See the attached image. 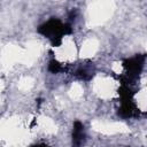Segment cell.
Here are the masks:
<instances>
[{
  "instance_id": "obj_1",
  "label": "cell",
  "mask_w": 147,
  "mask_h": 147,
  "mask_svg": "<svg viewBox=\"0 0 147 147\" xmlns=\"http://www.w3.org/2000/svg\"><path fill=\"white\" fill-rule=\"evenodd\" d=\"M115 10L113 1H94L87 8V26L94 28L107 22Z\"/></svg>"
},
{
  "instance_id": "obj_2",
  "label": "cell",
  "mask_w": 147,
  "mask_h": 147,
  "mask_svg": "<svg viewBox=\"0 0 147 147\" xmlns=\"http://www.w3.org/2000/svg\"><path fill=\"white\" fill-rule=\"evenodd\" d=\"M93 91L101 99H111L117 95V83L110 77L99 76L94 79Z\"/></svg>"
},
{
  "instance_id": "obj_3",
  "label": "cell",
  "mask_w": 147,
  "mask_h": 147,
  "mask_svg": "<svg viewBox=\"0 0 147 147\" xmlns=\"http://www.w3.org/2000/svg\"><path fill=\"white\" fill-rule=\"evenodd\" d=\"M23 52H24V49L18 47V46H16V45H7V46H5V48L2 49L1 55H0L1 67L5 70H8L17 62L22 63Z\"/></svg>"
},
{
  "instance_id": "obj_4",
  "label": "cell",
  "mask_w": 147,
  "mask_h": 147,
  "mask_svg": "<svg viewBox=\"0 0 147 147\" xmlns=\"http://www.w3.org/2000/svg\"><path fill=\"white\" fill-rule=\"evenodd\" d=\"M92 129L102 134H116V133H127L130 129L122 122H103L94 121L92 122Z\"/></svg>"
},
{
  "instance_id": "obj_5",
  "label": "cell",
  "mask_w": 147,
  "mask_h": 147,
  "mask_svg": "<svg viewBox=\"0 0 147 147\" xmlns=\"http://www.w3.org/2000/svg\"><path fill=\"white\" fill-rule=\"evenodd\" d=\"M55 56L61 62H70L76 57V47L75 42L70 37H65L62 44L54 49Z\"/></svg>"
},
{
  "instance_id": "obj_6",
  "label": "cell",
  "mask_w": 147,
  "mask_h": 147,
  "mask_svg": "<svg viewBox=\"0 0 147 147\" xmlns=\"http://www.w3.org/2000/svg\"><path fill=\"white\" fill-rule=\"evenodd\" d=\"M41 49H42V46L38 40H30L26 44V48L23 52L22 63L25 65H32L37 60V57L40 55Z\"/></svg>"
},
{
  "instance_id": "obj_7",
  "label": "cell",
  "mask_w": 147,
  "mask_h": 147,
  "mask_svg": "<svg viewBox=\"0 0 147 147\" xmlns=\"http://www.w3.org/2000/svg\"><path fill=\"white\" fill-rule=\"evenodd\" d=\"M99 49V41L94 38H90L87 40L84 41V44L82 45V48H80V52H79V55L84 59L86 57H92L95 55V53L98 52Z\"/></svg>"
},
{
  "instance_id": "obj_8",
  "label": "cell",
  "mask_w": 147,
  "mask_h": 147,
  "mask_svg": "<svg viewBox=\"0 0 147 147\" xmlns=\"http://www.w3.org/2000/svg\"><path fill=\"white\" fill-rule=\"evenodd\" d=\"M37 122H38V125H39L46 133H51V134H52V133H55L56 130H57L55 123H54L51 118H48V117L40 116V117H38Z\"/></svg>"
},
{
  "instance_id": "obj_9",
  "label": "cell",
  "mask_w": 147,
  "mask_h": 147,
  "mask_svg": "<svg viewBox=\"0 0 147 147\" xmlns=\"http://www.w3.org/2000/svg\"><path fill=\"white\" fill-rule=\"evenodd\" d=\"M83 93H84V91L79 83H74L69 90V96L72 100H79L83 96Z\"/></svg>"
},
{
  "instance_id": "obj_10",
  "label": "cell",
  "mask_w": 147,
  "mask_h": 147,
  "mask_svg": "<svg viewBox=\"0 0 147 147\" xmlns=\"http://www.w3.org/2000/svg\"><path fill=\"white\" fill-rule=\"evenodd\" d=\"M33 84H34V80L33 78L29 77V76H25V77H22L20 80H18V88L21 91H30L32 87H33Z\"/></svg>"
},
{
  "instance_id": "obj_11",
  "label": "cell",
  "mask_w": 147,
  "mask_h": 147,
  "mask_svg": "<svg viewBox=\"0 0 147 147\" xmlns=\"http://www.w3.org/2000/svg\"><path fill=\"white\" fill-rule=\"evenodd\" d=\"M136 98H137V102H138V107L142 110V111H145V109H146V88H142L140 92H138V94L136 95Z\"/></svg>"
},
{
  "instance_id": "obj_12",
  "label": "cell",
  "mask_w": 147,
  "mask_h": 147,
  "mask_svg": "<svg viewBox=\"0 0 147 147\" xmlns=\"http://www.w3.org/2000/svg\"><path fill=\"white\" fill-rule=\"evenodd\" d=\"M111 69H113L114 72H116V74H121L122 70H123V65H122L121 62H114L113 65H111Z\"/></svg>"
},
{
  "instance_id": "obj_13",
  "label": "cell",
  "mask_w": 147,
  "mask_h": 147,
  "mask_svg": "<svg viewBox=\"0 0 147 147\" xmlns=\"http://www.w3.org/2000/svg\"><path fill=\"white\" fill-rule=\"evenodd\" d=\"M2 87H3V85H2V82H1V79H0V94H1V91H2Z\"/></svg>"
}]
</instances>
